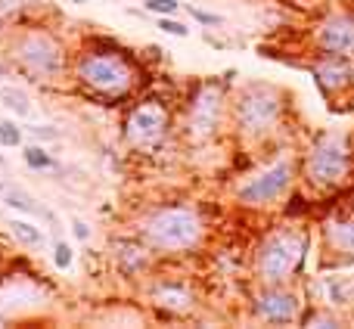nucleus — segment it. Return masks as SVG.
Wrapping results in <instances>:
<instances>
[{
	"label": "nucleus",
	"instance_id": "cd10ccee",
	"mask_svg": "<svg viewBox=\"0 0 354 329\" xmlns=\"http://www.w3.org/2000/svg\"><path fill=\"white\" fill-rule=\"evenodd\" d=\"M187 12H189V16H193L199 25H212V28H214V25L224 22V19H221L218 12H205V10H199V6H187Z\"/></svg>",
	"mask_w": 354,
	"mask_h": 329
},
{
	"label": "nucleus",
	"instance_id": "473e14b6",
	"mask_svg": "<svg viewBox=\"0 0 354 329\" xmlns=\"http://www.w3.org/2000/svg\"><path fill=\"white\" fill-rule=\"evenodd\" d=\"M0 326H6V314L3 311H0Z\"/></svg>",
	"mask_w": 354,
	"mask_h": 329
},
{
	"label": "nucleus",
	"instance_id": "9b49d317",
	"mask_svg": "<svg viewBox=\"0 0 354 329\" xmlns=\"http://www.w3.org/2000/svg\"><path fill=\"white\" fill-rule=\"evenodd\" d=\"M314 53L317 56H342L354 59V12L351 10H336L317 22L311 35Z\"/></svg>",
	"mask_w": 354,
	"mask_h": 329
},
{
	"label": "nucleus",
	"instance_id": "2eb2a0df",
	"mask_svg": "<svg viewBox=\"0 0 354 329\" xmlns=\"http://www.w3.org/2000/svg\"><path fill=\"white\" fill-rule=\"evenodd\" d=\"M311 78L317 84V91L324 93V100H333L336 93H345L354 87L351 59H342V56H317V62L311 66Z\"/></svg>",
	"mask_w": 354,
	"mask_h": 329
},
{
	"label": "nucleus",
	"instance_id": "4468645a",
	"mask_svg": "<svg viewBox=\"0 0 354 329\" xmlns=\"http://www.w3.org/2000/svg\"><path fill=\"white\" fill-rule=\"evenodd\" d=\"M320 245L336 261H354V208L333 214L320 224Z\"/></svg>",
	"mask_w": 354,
	"mask_h": 329
},
{
	"label": "nucleus",
	"instance_id": "7c9ffc66",
	"mask_svg": "<svg viewBox=\"0 0 354 329\" xmlns=\"http://www.w3.org/2000/svg\"><path fill=\"white\" fill-rule=\"evenodd\" d=\"M10 75H12L10 62H6V59H3V56H0V81H3V78H10Z\"/></svg>",
	"mask_w": 354,
	"mask_h": 329
},
{
	"label": "nucleus",
	"instance_id": "bb28decb",
	"mask_svg": "<svg viewBox=\"0 0 354 329\" xmlns=\"http://www.w3.org/2000/svg\"><path fill=\"white\" fill-rule=\"evenodd\" d=\"M159 28L171 37H189V28L183 22H177L174 16H159Z\"/></svg>",
	"mask_w": 354,
	"mask_h": 329
},
{
	"label": "nucleus",
	"instance_id": "9d476101",
	"mask_svg": "<svg viewBox=\"0 0 354 329\" xmlns=\"http://www.w3.org/2000/svg\"><path fill=\"white\" fill-rule=\"evenodd\" d=\"M301 299L299 289H292V283H274V286H258L249 299V311L258 323L268 326H289L301 317Z\"/></svg>",
	"mask_w": 354,
	"mask_h": 329
},
{
	"label": "nucleus",
	"instance_id": "f257e3e1",
	"mask_svg": "<svg viewBox=\"0 0 354 329\" xmlns=\"http://www.w3.org/2000/svg\"><path fill=\"white\" fill-rule=\"evenodd\" d=\"M68 78L91 100H100L103 106H118L140 91L143 72L140 62L128 50H122L106 37H97L72 56Z\"/></svg>",
	"mask_w": 354,
	"mask_h": 329
},
{
	"label": "nucleus",
	"instance_id": "4be33fe9",
	"mask_svg": "<svg viewBox=\"0 0 354 329\" xmlns=\"http://www.w3.org/2000/svg\"><path fill=\"white\" fill-rule=\"evenodd\" d=\"M22 140H25V131L19 128L16 122H10V118H3V122H0V147H6V149H16V147H22Z\"/></svg>",
	"mask_w": 354,
	"mask_h": 329
},
{
	"label": "nucleus",
	"instance_id": "393cba45",
	"mask_svg": "<svg viewBox=\"0 0 354 329\" xmlns=\"http://www.w3.org/2000/svg\"><path fill=\"white\" fill-rule=\"evenodd\" d=\"M25 16L22 0H0V25H12Z\"/></svg>",
	"mask_w": 354,
	"mask_h": 329
},
{
	"label": "nucleus",
	"instance_id": "c756f323",
	"mask_svg": "<svg viewBox=\"0 0 354 329\" xmlns=\"http://www.w3.org/2000/svg\"><path fill=\"white\" fill-rule=\"evenodd\" d=\"M22 6H25V12H35L41 6H47V0H22Z\"/></svg>",
	"mask_w": 354,
	"mask_h": 329
},
{
	"label": "nucleus",
	"instance_id": "1a4fd4ad",
	"mask_svg": "<svg viewBox=\"0 0 354 329\" xmlns=\"http://www.w3.org/2000/svg\"><path fill=\"white\" fill-rule=\"evenodd\" d=\"M299 180V162L292 156H277L274 162H268L264 168H258L255 174H249L236 187V202L243 208H274L280 199H286L295 189Z\"/></svg>",
	"mask_w": 354,
	"mask_h": 329
},
{
	"label": "nucleus",
	"instance_id": "72a5a7b5",
	"mask_svg": "<svg viewBox=\"0 0 354 329\" xmlns=\"http://www.w3.org/2000/svg\"><path fill=\"white\" fill-rule=\"evenodd\" d=\"M68 3H91V0H68Z\"/></svg>",
	"mask_w": 354,
	"mask_h": 329
},
{
	"label": "nucleus",
	"instance_id": "2f4dec72",
	"mask_svg": "<svg viewBox=\"0 0 354 329\" xmlns=\"http://www.w3.org/2000/svg\"><path fill=\"white\" fill-rule=\"evenodd\" d=\"M0 174H6V162H3V156H0Z\"/></svg>",
	"mask_w": 354,
	"mask_h": 329
},
{
	"label": "nucleus",
	"instance_id": "aec40b11",
	"mask_svg": "<svg viewBox=\"0 0 354 329\" xmlns=\"http://www.w3.org/2000/svg\"><path fill=\"white\" fill-rule=\"evenodd\" d=\"M326 295H330V308L351 305V301H354L351 280H348V276H330V280H326Z\"/></svg>",
	"mask_w": 354,
	"mask_h": 329
},
{
	"label": "nucleus",
	"instance_id": "ddd939ff",
	"mask_svg": "<svg viewBox=\"0 0 354 329\" xmlns=\"http://www.w3.org/2000/svg\"><path fill=\"white\" fill-rule=\"evenodd\" d=\"M112 264H115L118 276L124 280H140L149 276L156 267V252L143 243L140 236H124L112 243Z\"/></svg>",
	"mask_w": 354,
	"mask_h": 329
},
{
	"label": "nucleus",
	"instance_id": "6ab92c4d",
	"mask_svg": "<svg viewBox=\"0 0 354 329\" xmlns=\"http://www.w3.org/2000/svg\"><path fill=\"white\" fill-rule=\"evenodd\" d=\"M22 162L28 164L31 171H59V162L53 159V156L47 153V149L41 147V143L31 140V147L22 149Z\"/></svg>",
	"mask_w": 354,
	"mask_h": 329
},
{
	"label": "nucleus",
	"instance_id": "f03ea898",
	"mask_svg": "<svg viewBox=\"0 0 354 329\" xmlns=\"http://www.w3.org/2000/svg\"><path fill=\"white\" fill-rule=\"evenodd\" d=\"M0 56L10 62L12 72L37 87H56L72 72V53L59 37V31L37 22L12 28L6 35Z\"/></svg>",
	"mask_w": 354,
	"mask_h": 329
},
{
	"label": "nucleus",
	"instance_id": "5701e85b",
	"mask_svg": "<svg viewBox=\"0 0 354 329\" xmlns=\"http://www.w3.org/2000/svg\"><path fill=\"white\" fill-rule=\"evenodd\" d=\"M143 10L153 12L156 19L159 16H177V12H180V0H143Z\"/></svg>",
	"mask_w": 354,
	"mask_h": 329
},
{
	"label": "nucleus",
	"instance_id": "20e7f679",
	"mask_svg": "<svg viewBox=\"0 0 354 329\" xmlns=\"http://www.w3.org/2000/svg\"><path fill=\"white\" fill-rule=\"evenodd\" d=\"M308 252H311V233L305 227H274L252 249V276L258 286L295 283L308 261Z\"/></svg>",
	"mask_w": 354,
	"mask_h": 329
},
{
	"label": "nucleus",
	"instance_id": "f3484780",
	"mask_svg": "<svg viewBox=\"0 0 354 329\" xmlns=\"http://www.w3.org/2000/svg\"><path fill=\"white\" fill-rule=\"evenodd\" d=\"M0 109H6L16 118H31L35 115V100L19 84H0Z\"/></svg>",
	"mask_w": 354,
	"mask_h": 329
},
{
	"label": "nucleus",
	"instance_id": "7ed1b4c3",
	"mask_svg": "<svg viewBox=\"0 0 354 329\" xmlns=\"http://www.w3.org/2000/svg\"><path fill=\"white\" fill-rule=\"evenodd\" d=\"M137 236L156 258H183L205 245L208 224L193 202H159L137 220Z\"/></svg>",
	"mask_w": 354,
	"mask_h": 329
},
{
	"label": "nucleus",
	"instance_id": "39448f33",
	"mask_svg": "<svg viewBox=\"0 0 354 329\" xmlns=\"http://www.w3.org/2000/svg\"><path fill=\"white\" fill-rule=\"evenodd\" d=\"M286 118V93L268 81H249L233 93L230 124L243 143H264Z\"/></svg>",
	"mask_w": 354,
	"mask_h": 329
},
{
	"label": "nucleus",
	"instance_id": "412c9836",
	"mask_svg": "<svg viewBox=\"0 0 354 329\" xmlns=\"http://www.w3.org/2000/svg\"><path fill=\"white\" fill-rule=\"evenodd\" d=\"M301 326H345V317H339L333 308H314V311L301 314Z\"/></svg>",
	"mask_w": 354,
	"mask_h": 329
},
{
	"label": "nucleus",
	"instance_id": "f8f14e48",
	"mask_svg": "<svg viewBox=\"0 0 354 329\" xmlns=\"http://www.w3.org/2000/svg\"><path fill=\"white\" fill-rule=\"evenodd\" d=\"M147 299L153 308L171 314V317H183L196 308L199 295H196L193 283L183 276H168V274H156L147 286Z\"/></svg>",
	"mask_w": 354,
	"mask_h": 329
},
{
	"label": "nucleus",
	"instance_id": "0eeeda50",
	"mask_svg": "<svg viewBox=\"0 0 354 329\" xmlns=\"http://www.w3.org/2000/svg\"><path fill=\"white\" fill-rule=\"evenodd\" d=\"M230 122V97H227V81L218 78H202L189 87L187 100H183V140L189 147H205L214 143Z\"/></svg>",
	"mask_w": 354,
	"mask_h": 329
},
{
	"label": "nucleus",
	"instance_id": "b1692460",
	"mask_svg": "<svg viewBox=\"0 0 354 329\" xmlns=\"http://www.w3.org/2000/svg\"><path fill=\"white\" fill-rule=\"evenodd\" d=\"M25 134L35 143H56L62 137L59 128H53V124H31V128H25Z\"/></svg>",
	"mask_w": 354,
	"mask_h": 329
},
{
	"label": "nucleus",
	"instance_id": "c85d7f7f",
	"mask_svg": "<svg viewBox=\"0 0 354 329\" xmlns=\"http://www.w3.org/2000/svg\"><path fill=\"white\" fill-rule=\"evenodd\" d=\"M72 233H75V239L87 243V239H91V224H87V220H81V218H75L72 220Z\"/></svg>",
	"mask_w": 354,
	"mask_h": 329
},
{
	"label": "nucleus",
	"instance_id": "a878e982",
	"mask_svg": "<svg viewBox=\"0 0 354 329\" xmlns=\"http://www.w3.org/2000/svg\"><path fill=\"white\" fill-rule=\"evenodd\" d=\"M72 261H75L72 245L62 243V239H56V245H53V264H56L59 270H68V267H72Z\"/></svg>",
	"mask_w": 354,
	"mask_h": 329
},
{
	"label": "nucleus",
	"instance_id": "423d86ee",
	"mask_svg": "<svg viewBox=\"0 0 354 329\" xmlns=\"http://www.w3.org/2000/svg\"><path fill=\"white\" fill-rule=\"evenodd\" d=\"M299 177L314 193L345 189L354 180V140L345 131H324L308 143Z\"/></svg>",
	"mask_w": 354,
	"mask_h": 329
},
{
	"label": "nucleus",
	"instance_id": "dca6fc26",
	"mask_svg": "<svg viewBox=\"0 0 354 329\" xmlns=\"http://www.w3.org/2000/svg\"><path fill=\"white\" fill-rule=\"evenodd\" d=\"M0 202H3V205H10V208H16V212H22V214H28V218L44 220V224L56 227L53 212H50L47 205H41V202H37L31 193H25L22 187H16V183L0 180Z\"/></svg>",
	"mask_w": 354,
	"mask_h": 329
},
{
	"label": "nucleus",
	"instance_id": "6e6552de",
	"mask_svg": "<svg viewBox=\"0 0 354 329\" xmlns=\"http://www.w3.org/2000/svg\"><path fill=\"white\" fill-rule=\"evenodd\" d=\"M174 134V115L171 106L159 97H147L128 109L122 122L124 147L140 156H156L165 149V143Z\"/></svg>",
	"mask_w": 354,
	"mask_h": 329
},
{
	"label": "nucleus",
	"instance_id": "a211bd4d",
	"mask_svg": "<svg viewBox=\"0 0 354 329\" xmlns=\"http://www.w3.org/2000/svg\"><path fill=\"white\" fill-rule=\"evenodd\" d=\"M6 230H10V236L16 239L19 245H25V249H44V243H47V236H44V230L37 224H31V220H19V218H10V224H6Z\"/></svg>",
	"mask_w": 354,
	"mask_h": 329
}]
</instances>
